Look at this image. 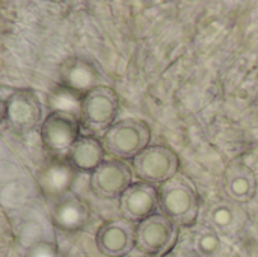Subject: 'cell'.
Returning <instances> with one entry per match:
<instances>
[{"label":"cell","instance_id":"6da1fadb","mask_svg":"<svg viewBox=\"0 0 258 257\" xmlns=\"http://www.w3.org/2000/svg\"><path fill=\"white\" fill-rule=\"evenodd\" d=\"M159 209L177 227L195 226L200 215V197L186 176H175L159 186Z\"/></svg>","mask_w":258,"mask_h":257},{"label":"cell","instance_id":"7a4b0ae2","mask_svg":"<svg viewBox=\"0 0 258 257\" xmlns=\"http://www.w3.org/2000/svg\"><path fill=\"white\" fill-rule=\"evenodd\" d=\"M103 145L112 156L127 161L135 159L150 147L151 129L139 118H125L116 121L101 138Z\"/></svg>","mask_w":258,"mask_h":257},{"label":"cell","instance_id":"3957f363","mask_svg":"<svg viewBox=\"0 0 258 257\" xmlns=\"http://www.w3.org/2000/svg\"><path fill=\"white\" fill-rule=\"evenodd\" d=\"M118 109L119 98L115 89L107 85H100L83 97L80 108L82 127L86 129L89 135H104L116 123Z\"/></svg>","mask_w":258,"mask_h":257},{"label":"cell","instance_id":"277c9868","mask_svg":"<svg viewBox=\"0 0 258 257\" xmlns=\"http://www.w3.org/2000/svg\"><path fill=\"white\" fill-rule=\"evenodd\" d=\"M82 129L80 118L70 112H50L41 124V141L44 148L54 158L65 159L79 141Z\"/></svg>","mask_w":258,"mask_h":257},{"label":"cell","instance_id":"5b68a950","mask_svg":"<svg viewBox=\"0 0 258 257\" xmlns=\"http://www.w3.org/2000/svg\"><path fill=\"white\" fill-rule=\"evenodd\" d=\"M132 168L139 182L162 186L177 176L180 159L166 145H150L132 161Z\"/></svg>","mask_w":258,"mask_h":257},{"label":"cell","instance_id":"8992f818","mask_svg":"<svg viewBox=\"0 0 258 257\" xmlns=\"http://www.w3.org/2000/svg\"><path fill=\"white\" fill-rule=\"evenodd\" d=\"M178 242V227L157 212L136 226V247L151 257L169 254Z\"/></svg>","mask_w":258,"mask_h":257},{"label":"cell","instance_id":"52a82bcc","mask_svg":"<svg viewBox=\"0 0 258 257\" xmlns=\"http://www.w3.org/2000/svg\"><path fill=\"white\" fill-rule=\"evenodd\" d=\"M3 121L15 133H29L42 124V106L30 89H12L3 100Z\"/></svg>","mask_w":258,"mask_h":257},{"label":"cell","instance_id":"ba28073f","mask_svg":"<svg viewBox=\"0 0 258 257\" xmlns=\"http://www.w3.org/2000/svg\"><path fill=\"white\" fill-rule=\"evenodd\" d=\"M133 168L125 161H104L91 176L89 186L100 198H119L135 182Z\"/></svg>","mask_w":258,"mask_h":257},{"label":"cell","instance_id":"9c48e42d","mask_svg":"<svg viewBox=\"0 0 258 257\" xmlns=\"http://www.w3.org/2000/svg\"><path fill=\"white\" fill-rule=\"evenodd\" d=\"M76 180V171L65 159L54 158L36 174V182L41 194L50 203H57L68 194H71V188Z\"/></svg>","mask_w":258,"mask_h":257},{"label":"cell","instance_id":"30bf717a","mask_svg":"<svg viewBox=\"0 0 258 257\" xmlns=\"http://www.w3.org/2000/svg\"><path fill=\"white\" fill-rule=\"evenodd\" d=\"M159 189L145 182H135L121 197L119 211L130 223H141L157 214Z\"/></svg>","mask_w":258,"mask_h":257},{"label":"cell","instance_id":"8fae6325","mask_svg":"<svg viewBox=\"0 0 258 257\" xmlns=\"http://www.w3.org/2000/svg\"><path fill=\"white\" fill-rule=\"evenodd\" d=\"M100 253L109 257L127 256L136 245V227L130 221H110L100 227L97 238Z\"/></svg>","mask_w":258,"mask_h":257},{"label":"cell","instance_id":"7c38bea8","mask_svg":"<svg viewBox=\"0 0 258 257\" xmlns=\"http://www.w3.org/2000/svg\"><path fill=\"white\" fill-rule=\"evenodd\" d=\"M59 79L60 85L85 95L100 86V70L89 59L73 56L60 65Z\"/></svg>","mask_w":258,"mask_h":257},{"label":"cell","instance_id":"4fadbf2b","mask_svg":"<svg viewBox=\"0 0 258 257\" xmlns=\"http://www.w3.org/2000/svg\"><path fill=\"white\" fill-rule=\"evenodd\" d=\"M224 189L228 198L239 204L251 201L257 192L254 170L242 161L231 162L224 173Z\"/></svg>","mask_w":258,"mask_h":257},{"label":"cell","instance_id":"5bb4252c","mask_svg":"<svg viewBox=\"0 0 258 257\" xmlns=\"http://www.w3.org/2000/svg\"><path fill=\"white\" fill-rule=\"evenodd\" d=\"M106 153L107 151L100 138L94 135H82L65 161L76 173H88L91 176L104 162Z\"/></svg>","mask_w":258,"mask_h":257},{"label":"cell","instance_id":"9a60e30c","mask_svg":"<svg viewBox=\"0 0 258 257\" xmlns=\"http://www.w3.org/2000/svg\"><path fill=\"white\" fill-rule=\"evenodd\" d=\"M53 223L67 232H76L83 229L91 217L89 206L73 192L59 200L51 208Z\"/></svg>","mask_w":258,"mask_h":257},{"label":"cell","instance_id":"2e32d148","mask_svg":"<svg viewBox=\"0 0 258 257\" xmlns=\"http://www.w3.org/2000/svg\"><path fill=\"white\" fill-rule=\"evenodd\" d=\"M207 218L216 232L219 230L222 233H231L243 226L246 215L239 203L233 200H219L209 208Z\"/></svg>","mask_w":258,"mask_h":257},{"label":"cell","instance_id":"e0dca14e","mask_svg":"<svg viewBox=\"0 0 258 257\" xmlns=\"http://www.w3.org/2000/svg\"><path fill=\"white\" fill-rule=\"evenodd\" d=\"M83 97L85 95L59 83L48 94V106L51 108V112L54 111L70 112L80 118V108H82Z\"/></svg>","mask_w":258,"mask_h":257},{"label":"cell","instance_id":"ac0fdd59","mask_svg":"<svg viewBox=\"0 0 258 257\" xmlns=\"http://www.w3.org/2000/svg\"><path fill=\"white\" fill-rule=\"evenodd\" d=\"M194 248L204 257H215L221 251V239L218 232L209 226L201 229L194 238Z\"/></svg>","mask_w":258,"mask_h":257},{"label":"cell","instance_id":"d6986e66","mask_svg":"<svg viewBox=\"0 0 258 257\" xmlns=\"http://www.w3.org/2000/svg\"><path fill=\"white\" fill-rule=\"evenodd\" d=\"M29 257H54V250L48 244H38L32 248Z\"/></svg>","mask_w":258,"mask_h":257},{"label":"cell","instance_id":"ffe728a7","mask_svg":"<svg viewBox=\"0 0 258 257\" xmlns=\"http://www.w3.org/2000/svg\"><path fill=\"white\" fill-rule=\"evenodd\" d=\"M178 257H204L203 254H200L195 248H187V250H183Z\"/></svg>","mask_w":258,"mask_h":257}]
</instances>
